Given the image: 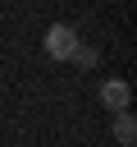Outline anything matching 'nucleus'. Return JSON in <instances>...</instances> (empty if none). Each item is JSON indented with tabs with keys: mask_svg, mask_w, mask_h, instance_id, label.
Listing matches in <instances>:
<instances>
[{
	"mask_svg": "<svg viewBox=\"0 0 137 147\" xmlns=\"http://www.w3.org/2000/svg\"><path fill=\"white\" fill-rule=\"evenodd\" d=\"M100 106L114 110V115L128 110V106H132V87H128L123 78H105V83H100Z\"/></svg>",
	"mask_w": 137,
	"mask_h": 147,
	"instance_id": "f03ea898",
	"label": "nucleus"
},
{
	"mask_svg": "<svg viewBox=\"0 0 137 147\" xmlns=\"http://www.w3.org/2000/svg\"><path fill=\"white\" fill-rule=\"evenodd\" d=\"M41 46H46L50 60H73V51H78L82 41H78V32H73L68 23H50L46 37H41Z\"/></svg>",
	"mask_w": 137,
	"mask_h": 147,
	"instance_id": "f257e3e1",
	"label": "nucleus"
},
{
	"mask_svg": "<svg viewBox=\"0 0 137 147\" xmlns=\"http://www.w3.org/2000/svg\"><path fill=\"white\" fill-rule=\"evenodd\" d=\"M114 142H119V147H132V142H137V124H132L128 110H119V119H114Z\"/></svg>",
	"mask_w": 137,
	"mask_h": 147,
	"instance_id": "7ed1b4c3",
	"label": "nucleus"
}]
</instances>
